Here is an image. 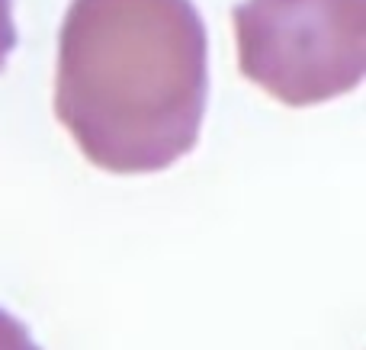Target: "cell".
I'll return each instance as SVG.
<instances>
[{"instance_id": "6da1fadb", "label": "cell", "mask_w": 366, "mask_h": 350, "mask_svg": "<svg viewBox=\"0 0 366 350\" xmlns=\"http://www.w3.org/2000/svg\"><path fill=\"white\" fill-rule=\"evenodd\" d=\"M206 94L209 45L193 0H71L55 116L94 167H171L199 139Z\"/></svg>"}, {"instance_id": "277c9868", "label": "cell", "mask_w": 366, "mask_h": 350, "mask_svg": "<svg viewBox=\"0 0 366 350\" xmlns=\"http://www.w3.org/2000/svg\"><path fill=\"white\" fill-rule=\"evenodd\" d=\"M16 45V26H13V4L10 0H0V68H4L6 55Z\"/></svg>"}, {"instance_id": "3957f363", "label": "cell", "mask_w": 366, "mask_h": 350, "mask_svg": "<svg viewBox=\"0 0 366 350\" xmlns=\"http://www.w3.org/2000/svg\"><path fill=\"white\" fill-rule=\"evenodd\" d=\"M0 350H42V347L32 341L29 328L23 321L0 309Z\"/></svg>"}, {"instance_id": "7a4b0ae2", "label": "cell", "mask_w": 366, "mask_h": 350, "mask_svg": "<svg viewBox=\"0 0 366 350\" xmlns=\"http://www.w3.org/2000/svg\"><path fill=\"white\" fill-rule=\"evenodd\" d=\"M232 26L241 74L286 106H315L363 81L366 0H244Z\"/></svg>"}]
</instances>
